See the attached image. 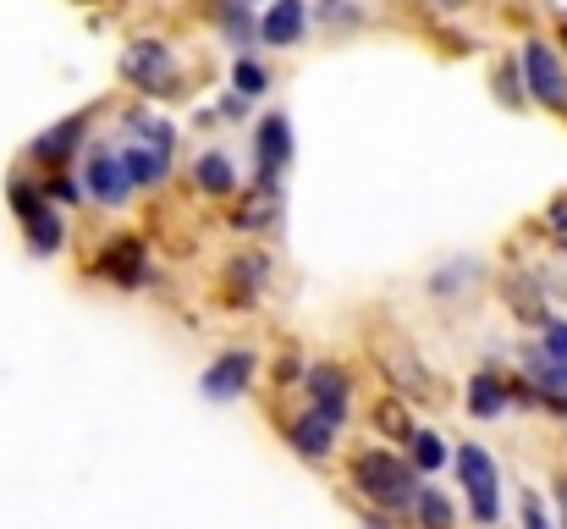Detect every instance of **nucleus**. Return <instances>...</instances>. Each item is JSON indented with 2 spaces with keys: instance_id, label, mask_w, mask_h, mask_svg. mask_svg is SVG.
<instances>
[{
  "instance_id": "a211bd4d",
  "label": "nucleus",
  "mask_w": 567,
  "mask_h": 529,
  "mask_svg": "<svg viewBox=\"0 0 567 529\" xmlns=\"http://www.w3.org/2000/svg\"><path fill=\"white\" fill-rule=\"evenodd\" d=\"M193 177H199L204 194H232V183H237L226 155H199V161H193Z\"/></svg>"
},
{
  "instance_id": "f8f14e48",
  "label": "nucleus",
  "mask_w": 567,
  "mask_h": 529,
  "mask_svg": "<svg viewBox=\"0 0 567 529\" xmlns=\"http://www.w3.org/2000/svg\"><path fill=\"white\" fill-rule=\"evenodd\" d=\"M331 441H336V419H325V414H303V419H292V447L303 452V458H325L331 452Z\"/></svg>"
},
{
  "instance_id": "0eeeda50",
  "label": "nucleus",
  "mask_w": 567,
  "mask_h": 529,
  "mask_svg": "<svg viewBox=\"0 0 567 529\" xmlns=\"http://www.w3.org/2000/svg\"><path fill=\"white\" fill-rule=\"evenodd\" d=\"M254 144H259V188H276L281 183V166L292 155V133H287V117H265L254 128Z\"/></svg>"
},
{
  "instance_id": "ddd939ff",
  "label": "nucleus",
  "mask_w": 567,
  "mask_h": 529,
  "mask_svg": "<svg viewBox=\"0 0 567 529\" xmlns=\"http://www.w3.org/2000/svg\"><path fill=\"white\" fill-rule=\"evenodd\" d=\"M259 34H265L270 45H298V40H303V0H276L270 18L259 23Z\"/></svg>"
},
{
  "instance_id": "dca6fc26",
  "label": "nucleus",
  "mask_w": 567,
  "mask_h": 529,
  "mask_svg": "<svg viewBox=\"0 0 567 529\" xmlns=\"http://www.w3.org/2000/svg\"><path fill=\"white\" fill-rule=\"evenodd\" d=\"M501 408H507V386H501L490 370H479V375L468 381V414H474V419H496Z\"/></svg>"
},
{
  "instance_id": "f03ea898",
  "label": "nucleus",
  "mask_w": 567,
  "mask_h": 529,
  "mask_svg": "<svg viewBox=\"0 0 567 529\" xmlns=\"http://www.w3.org/2000/svg\"><path fill=\"white\" fill-rule=\"evenodd\" d=\"M457 480L468 485L474 518H479V524H496V518H501V496H496V463H490L485 447H474V441L457 447Z\"/></svg>"
},
{
  "instance_id": "6e6552de",
  "label": "nucleus",
  "mask_w": 567,
  "mask_h": 529,
  "mask_svg": "<svg viewBox=\"0 0 567 529\" xmlns=\"http://www.w3.org/2000/svg\"><path fill=\"white\" fill-rule=\"evenodd\" d=\"M122 166H127V183L155 188V183H166V172H171V150H160V144H149V139L133 133V144H122Z\"/></svg>"
},
{
  "instance_id": "c756f323",
  "label": "nucleus",
  "mask_w": 567,
  "mask_h": 529,
  "mask_svg": "<svg viewBox=\"0 0 567 529\" xmlns=\"http://www.w3.org/2000/svg\"><path fill=\"white\" fill-rule=\"evenodd\" d=\"M364 529H386V524H380V518H369V524H364Z\"/></svg>"
},
{
  "instance_id": "f257e3e1",
  "label": "nucleus",
  "mask_w": 567,
  "mask_h": 529,
  "mask_svg": "<svg viewBox=\"0 0 567 529\" xmlns=\"http://www.w3.org/2000/svg\"><path fill=\"white\" fill-rule=\"evenodd\" d=\"M353 485H358L375 507H408V502H413V491H419V469H413V463H402L397 452L369 447V452H358V458H353Z\"/></svg>"
},
{
  "instance_id": "20e7f679",
  "label": "nucleus",
  "mask_w": 567,
  "mask_h": 529,
  "mask_svg": "<svg viewBox=\"0 0 567 529\" xmlns=\"http://www.w3.org/2000/svg\"><path fill=\"white\" fill-rule=\"evenodd\" d=\"M248 381H254V353H248V348H226V353L199 375V392H204L210 403H232V397H243Z\"/></svg>"
},
{
  "instance_id": "9d476101",
  "label": "nucleus",
  "mask_w": 567,
  "mask_h": 529,
  "mask_svg": "<svg viewBox=\"0 0 567 529\" xmlns=\"http://www.w3.org/2000/svg\"><path fill=\"white\" fill-rule=\"evenodd\" d=\"M149 254H144V243L138 238H116L105 254H100V271L111 276V282H122V287H144L149 282Z\"/></svg>"
},
{
  "instance_id": "cd10ccee",
  "label": "nucleus",
  "mask_w": 567,
  "mask_h": 529,
  "mask_svg": "<svg viewBox=\"0 0 567 529\" xmlns=\"http://www.w3.org/2000/svg\"><path fill=\"white\" fill-rule=\"evenodd\" d=\"M320 18H325V23H358V12H353V7H336V0H325Z\"/></svg>"
},
{
  "instance_id": "c85d7f7f",
  "label": "nucleus",
  "mask_w": 567,
  "mask_h": 529,
  "mask_svg": "<svg viewBox=\"0 0 567 529\" xmlns=\"http://www.w3.org/2000/svg\"><path fill=\"white\" fill-rule=\"evenodd\" d=\"M556 507H562V529H567V480H556Z\"/></svg>"
},
{
  "instance_id": "b1692460",
  "label": "nucleus",
  "mask_w": 567,
  "mask_h": 529,
  "mask_svg": "<svg viewBox=\"0 0 567 529\" xmlns=\"http://www.w3.org/2000/svg\"><path fill=\"white\" fill-rule=\"evenodd\" d=\"M232 84H237V95H265V67L259 62H237V73H232Z\"/></svg>"
},
{
  "instance_id": "6ab92c4d",
  "label": "nucleus",
  "mask_w": 567,
  "mask_h": 529,
  "mask_svg": "<svg viewBox=\"0 0 567 529\" xmlns=\"http://www.w3.org/2000/svg\"><path fill=\"white\" fill-rule=\"evenodd\" d=\"M276 210H281V199H276V188H259L243 210H237V221L232 227H243V232H259V227H270L276 221Z\"/></svg>"
},
{
  "instance_id": "393cba45",
  "label": "nucleus",
  "mask_w": 567,
  "mask_h": 529,
  "mask_svg": "<svg viewBox=\"0 0 567 529\" xmlns=\"http://www.w3.org/2000/svg\"><path fill=\"white\" fill-rule=\"evenodd\" d=\"M232 276H237V287H243V282H248V287H259V282H265V260H259V254L232 260Z\"/></svg>"
},
{
  "instance_id": "f3484780",
  "label": "nucleus",
  "mask_w": 567,
  "mask_h": 529,
  "mask_svg": "<svg viewBox=\"0 0 567 529\" xmlns=\"http://www.w3.org/2000/svg\"><path fill=\"white\" fill-rule=\"evenodd\" d=\"M408 507L419 513V524H424V529H452V502H446L435 485L413 491V502H408Z\"/></svg>"
},
{
  "instance_id": "423d86ee",
  "label": "nucleus",
  "mask_w": 567,
  "mask_h": 529,
  "mask_svg": "<svg viewBox=\"0 0 567 529\" xmlns=\"http://www.w3.org/2000/svg\"><path fill=\"white\" fill-rule=\"evenodd\" d=\"M523 370H529V392L567 414V364L551 359L545 348H523Z\"/></svg>"
},
{
  "instance_id": "412c9836",
  "label": "nucleus",
  "mask_w": 567,
  "mask_h": 529,
  "mask_svg": "<svg viewBox=\"0 0 567 529\" xmlns=\"http://www.w3.org/2000/svg\"><path fill=\"white\" fill-rule=\"evenodd\" d=\"M221 18H226V40L232 45H248L254 40V12H248V0H226V7H221Z\"/></svg>"
},
{
  "instance_id": "7ed1b4c3",
  "label": "nucleus",
  "mask_w": 567,
  "mask_h": 529,
  "mask_svg": "<svg viewBox=\"0 0 567 529\" xmlns=\"http://www.w3.org/2000/svg\"><path fill=\"white\" fill-rule=\"evenodd\" d=\"M523 78H529V95L540 106H567V67L551 45H540V40L523 45Z\"/></svg>"
},
{
  "instance_id": "5701e85b",
  "label": "nucleus",
  "mask_w": 567,
  "mask_h": 529,
  "mask_svg": "<svg viewBox=\"0 0 567 529\" xmlns=\"http://www.w3.org/2000/svg\"><path fill=\"white\" fill-rule=\"evenodd\" d=\"M540 348L567 364V320H540Z\"/></svg>"
},
{
  "instance_id": "4468645a",
  "label": "nucleus",
  "mask_w": 567,
  "mask_h": 529,
  "mask_svg": "<svg viewBox=\"0 0 567 529\" xmlns=\"http://www.w3.org/2000/svg\"><path fill=\"white\" fill-rule=\"evenodd\" d=\"M23 232H29V249H34V254H56V249H62V232H67V227H62V216H56V210H51V205L40 199V205H34V210L23 216Z\"/></svg>"
},
{
  "instance_id": "aec40b11",
  "label": "nucleus",
  "mask_w": 567,
  "mask_h": 529,
  "mask_svg": "<svg viewBox=\"0 0 567 529\" xmlns=\"http://www.w3.org/2000/svg\"><path fill=\"white\" fill-rule=\"evenodd\" d=\"M408 441H413V469L435 474V469L446 463V447H441V436H435V430H408Z\"/></svg>"
},
{
  "instance_id": "bb28decb",
  "label": "nucleus",
  "mask_w": 567,
  "mask_h": 529,
  "mask_svg": "<svg viewBox=\"0 0 567 529\" xmlns=\"http://www.w3.org/2000/svg\"><path fill=\"white\" fill-rule=\"evenodd\" d=\"M45 194H51V199H56V205H67V199H78V194H84V188H78V183H73V177H56V183H51V188H45Z\"/></svg>"
},
{
  "instance_id": "39448f33",
  "label": "nucleus",
  "mask_w": 567,
  "mask_h": 529,
  "mask_svg": "<svg viewBox=\"0 0 567 529\" xmlns=\"http://www.w3.org/2000/svg\"><path fill=\"white\" fill-rule=\"evenodd\" d=\"M122 73L144 89V95H160L166 84H171V73H177V62H171V51L166 45H155V40H138L133 51H127V62H122Z\"/></svg>"
},
{
  "instance_id": "4be33fe9",
  "label": "nucleus",
  "mask_w": 567,
  "mask_h": 529,
  "mask_svg": "<svg viewBox=\"0 0 567 529\" xmlns=\"http://www.w3.org/2000/svg\"><path fill=\"white\" fill-rule=\"evenodd\" d=\"M507 298H518V315H523V320H534V326L545 320V309H540V293L529 287V276H512V282H507Z\"/></svg>"
},
{
  "instance_id": "2eb2a0df",
  "label": "nucleus",
  "mask_w": 567,
  "mask_h": 529,
  "mask_svg": "<svg viewBox=\"0 0 567 529\" xmlns=\"http://www.w3.org/2000/svg\"><path fill=\"white\" fill-rule=\"evenodd\" d=\"M84 128H89V117L56 122L45 139H34V161H62V155H73V150H78V139H84Z\"/></svg>"
},
{
  "instance_id": "9b49d317",
  "label": "nucleus",
  "mask_w": 567,
  "mask_h": 529,
  "mask_svg": "<svg viewBox=\"0 0 567 529\" xmlns=\"http://www.w3.org/2000/svg\"><path fill=\"white\" fill-rule=\"evenodd\" d=\"M347 375L336 370V364H314L309 370V397H314V414H325V419H347Z\"/></svg>"
},
{
  "instance_id": "1a4fd4ad",
  "label": "nucleus",
  "mask_w": 567,
  "mask_h": 529,
  "mask_svg": "<svg viewBox=\"0 0 567 529\" xmlns=\"http://www.w3.org/2000/svg\"><path fill=\"white\" fill-rule=\"evenodd\" d=\"M89 194H94L100 205H122V199L133 194L127 166H122L116 150H94V155H89Z\"/></svg>"
},
{
  "instance_id": "a878e982",
  "label": "nucleus",
  "mask_w": 567,
  "mask_h": 529,
  "mask_svg": "<svg viewBox=\"0 0 567 529\" xmlns=\"http://www.w3.org/2000/svg\"><path fill=\"white\" fill-rule=\"evenodd\" d=\"M523 529H551V524H545V507H540V496H523Z\"/></svg>"
}]
</instances>
